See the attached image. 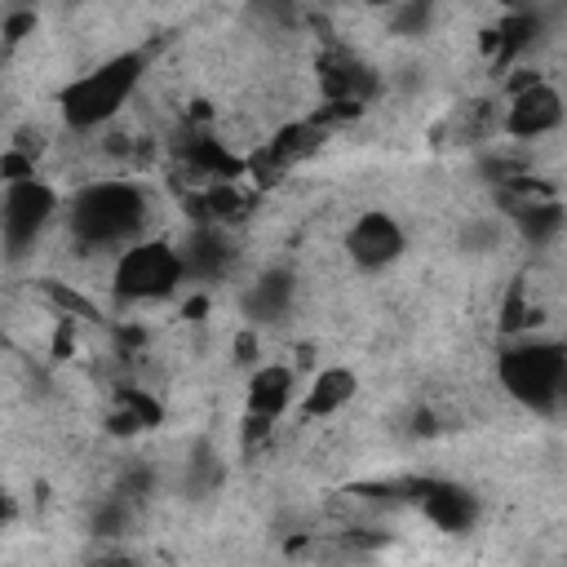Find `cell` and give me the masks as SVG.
<instances>
[{"label":"cell","instance_id":"obj_1","mask_svg":"<svg viewBox=\"0 0 567 567\" xmlns=\"http://www.w3.org/2000/svg\"><path fill=\"white\" fill-rule=\"evenodd\" d=\"M66 235L84 252H124L151 239V195L142 182L128 177H97L84 182L66 199Z\"/></svg>","mask_w":567,"mask_h":567},{"label":"cell","instance_id":"obj_2","mask_svg":"<svg viewBox=\"0 0 567 567\" xmlns=\"http://www.w3.org/2000/svg\"><path fill=\"white\" fill-rule=\"evenodd\" d=\"M496 377L514 403L554 416L563 399V377H567V346L549 337H518L501 350Z\"/></svg>","mask_w":567,"mask_h":567},{"label":"cell","instance_id":"obj_3","mask_svg":"<svg viewBox=\"0 0 567 567\" xmlns=\"http://www.w3.org/2000/svg\"><path fill=\"white\" fill-rule=\"evenodd\" d=\"M142 71H146V58L142 53H115L89 71H80L66 89H62V120L71 128H102L106 120L120 115V106L137 93L142 84Z\"/></svg>","mask_w":567,"mask_h":567},{"label":"cell","instance_id":"obj_4","mask_svg":"<svg viewBox=\"0 0 567 567\" xmlns=\"http://www.w3.org/2000/svg\"><path fill=\"white\" fill-rule=\"evenodd\" d=\"M186 284V266L173 239H142L133 248H124L111 261V292L124 306H151V301H168L177 288Z\"/></svg>","mask_w":567,"mask_h":567},{"label":"cell","instance_id":"obj_5","mask_svg":"<svg viewBox=\"0 0 567 567\" xmlns=\"http://www.w3.org/2000/svg\"><path fill=\"white\" fill-rule=\"evenodd\" d=\"M62 199L44 177H22V182H4L0 195V235H4V252L9 261L27 257L40 235L49 230V221L58 217Z\"/></svg>","mask_w":567,"mask_h":567},{"label":"cell","instance_id":"obj_6","mask_svg":"<svg viewBox=\"0 0 567 567\" xmlns=\"http://www.w3.org/2000/svg\"><path fill=\"white\" fill-rule=\"evenodd\" d=\"M567 120V102L563 93L549 84V80H536V75H523L509 93V106L501 115L505 133L518 137V142H536V137H549L558 133Z\"/></svg>","mask_w":567,"mask_h":567},{"label":"cell","instance_id":"obj_7","mask_svg":"<svg viewBox=\"0 0 567 567\" xmlns=\"http://www.w3.org/2000/svg\"><path fill=\"white\" fill-rule=\"evenodd\" d=\"M403 248H408V230H403V221H399L394 213H385V208L359 213V217L350 221V230H346V252H350V261H354L359 270H368V275L394 266V261L403 257Z\"/></svg>","mask_w":567,"mask_h":567},{"label":"cell","instance_id":"obj_8","mask_svg":"<svg viewBox=\"0 0 567 567\" xmlns=\"http://www.w3.org/2000/svg\"><path fill=\"white\" fill-rule=\"evenodd\" d=\"M177 252L186 266V284H213L235 266L230 230L213 221H190V230L177 239Z\"/></svg>","mask_w":567,"mask_h":567},{"label":"cell","instance_id":"obj_9","mask_svg":"<svg viewBox=\"0 0 567 567\" xmlns=\"http://www.w3.org/2000/svg\"><path fill=\"white\" fill-rule=\"evenodd\" d=\"M421 514L439 527V532H470L478 523V501L461 487V483H447V478H430L421 483Z\"/></svg>","mask_w":567,"mask_h":567},{"label":"cell","instance_id":"obj_10","mask_svg":"<svg viewBox=\"0 0 567 567\" xmlns=\"http://www.w3.org/2000/svg\"><path fill=\"white\" fill-rule=\"evenodd\" d=\"M297 399V377L288 363H261L252 368L248 377V390H244V403H248V416H261V421H279Z\"/></svg>","mask_w":567,"mask_h":567},{"label":"cell","instance_id":"obj_11","mask_svg":"<svg viewBox=\"0 0 567 567\" xmlns=\"http://www.w3.org/2000/svg\"><path fill=\"white\" fill-rule=\"evenodd\" d=\"M354 390H359V381H354V372L350 368H319L315 372V381L301 390V416L306 421H323V416H337L350 399H354Z\"/></svg>","mask_w":567,"mask_h":567},{"label":"cell","instance_id":"obj_12","mask_svg":"<svg viewBox=\"0 0 567 567\" xmlns=\"http://www.w3.org/2000/svg\"><path fill=\"white\" fill-rule=\"evenodd\" d=\"M288 310H292V275L266 270V275H257V279L248 284V292H244V315H248L252 323H279Z\"/></svg>","mask_w":567,"mask_h":567},{"label":"cell","instance_id":"obj_13","mask_svg":"<svg viewBox=\"0 0 567 567\" xmlns=\"http://www.w3.org/2000/svg\"><path fill=\"white\" fill-rule=\"evenodd\" d=\"M514 226H518V235L532 239V244H554V239L563 235V226H567V213H563L554 199H523V204L514 208Z\"/></svg>","mask_w":567,"mask_h":567},{"label":"cell","instance_id":"obj_14","mask_svg":"<svg viewBox=\"0 0 567 567\" xmlns=\"http://www.w3.org/2000/svg\"><path fill=\"white\" fill-rule=\"evenodd\" d=\"M221 483V461H217V452H213V443H195L190 452H186V470H182V487H186V496H213V487Z\"/></svg>","mask_w":567,"mask_h":567},{"label":"cell","instance_id":"obj_15","mask_svg":"<svg viewBox=\"0 0 567 567\" xmlns=\"http://www.w3.org/2000/svg\"><path fill=\"white\" fill-rule=\"evenodd\" d=\"M385 27L394 35H403V40H421L434 27V4H390L385 9Z\"/></svg>","mask_w":567,"mask_h":567},{"label":"cell","instance_id":"obj_16","mask_svg":"<svg viewBox=\"0 0 567 567\" xmlns=\"http://www.w3.org/2000/svg\"><path fill=\"white\" fill-rule=\"evenodd\" d=\"M456 244L465 252H492L501 244V221L496 217H470L461 230H456Z\"/></svg>","mask_w":567,"mask_h":567}]
</instances>
